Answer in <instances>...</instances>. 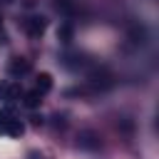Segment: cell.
Instances as JSON below:
<instances>
[{"mask_svg": "<svg viewBox=\"0 0 159 159\" xmlns=\"http://www.w3.org/2000/svg\"><path fill=\"white\" fill-rule=\"evenodd\" d=\"M45 27H47V20H45L42 15H32V17H27V20L22 22V30H25L30 37H40V35L45 32Z\"/></svg>", "mask_w": 159, "mask_h": 159, "instance_id": "obj_1", "label": "cell"}, {"mask_svg": "<svg viewBox=\"0 0 159 159\" xmlns=\"http://www.w3.org/2000/svg\"><path fill=\"white\" fill-rule=\"evenodd\" d=\"M25 132V124L20 119H12V117H0V134H7V137H20Z\"/></svg>", "mask_w": 159, "mask_h": 159, "instance_id": "obj_2", "label": "cell"}, {"mask_svg": "<svg viewBox=\"0 0 159 159\" xmlns=\"http://www.w3.org/2000/svg\"><path fill=\"white\" fill-rule=\"evenodd\" d=\"M10 75H25V72H30V60H25V57H12V62H10Z\"/></svg>", "mask_w": 159, "mask_h": 159, "instance_id": "obj_3", "label": "cell"}, {"mask_svg": "<svg viewBox=\"0 0 159 159\" xmlns=\"http://www.w3.org/2000/svg\"><path fill=\"white\" fill-rule=\"evenodd\" d=\"M77 144H80L82 149H97V147H99V139H97V134H92V132H82L80 139H77Z\"/></svg>", "mask_w": 159, "mask_h": 159, "instance_id": "obj_4", "label": "cell"}, {"mask_svg": "<svg viewBox=\"0 0 159 159\" xmlns=\"http://www.w3.org/2000/svg\"><path fill=\"white\" fill-rule=\"evenodd\" d=\"M52 89V77L47 75V72H42V75H37V89L35 92H40V94H45V92H50Z\"/></svg>", "mask_w": 159, "mask_h": 159, "instance_id": "obj_5", "label": "cell"}, {"mask_svg": "<svg viewBox=\"0 0 159 159\" xmlns=\"http://www.w3.org/2000/svg\"><path fill=\"white\" fill-rule=\"evenodd\" d=\"M22 104L27 107V109H35V107H40V92H25L22 94Z\"/></svg>", "mask_w": 159, "mask_h": 159, "instance_id": "obj_6", "label": "cell"}, {"mask_svg": "<svg viewBox=\"0 0 159 159\" xmlns=\"http://www.w3.org/2000/svg\"><path fill=\"white\" fill-rule=\"evenodd\" d=\"M72 35H75L72 25H62V27L57 30V40H62V42H70V40H72Z\"/></svg>", "mask_w": 159, "mask_h": 159, "instance_id": "obj_7", "label": "cell"}, {"mask_svg": "<svg viewBox=\"0 0 159 159\" xmlns=\"http://www.w3.org/2000/svg\"><path fill=\"white\" fill-rule=\"evenodd\" d=\"M2 92H5V97H7V99H17V97H20V94H22V92H20V87H17V84H10V87H5V89H2Z\"/></svg>", "mask_w": 159, "mask_h": 159, "instance_id": "obj_8", "label": "cell"}, {"mask_svg": "<svg viewBox=\"0 0 159 159\" xmlns=\"http://www.w3.org/2000/svg\"><path fill=\"white\" fill-rule=\"evenodd\" d=\"M0 2H12V0H0Z\"/></svg>", "mask_w": 159, "mask_h": 159, "instance_id": "obj_9", "label": "cell"}, {"mask_svg": "<svg viewBox=\"0 0 159 159\" xmlns=\"http://www.w3.org/2000/svg\"><path fill=\"white\" fill-rule=\"evenodd\" d=\"M0 25H2V17H0Z\"/></svg>", "mask_w": 159, "mask_h": 159, "instance_id": "obj_10", "label": "cell"}]
</instances>
